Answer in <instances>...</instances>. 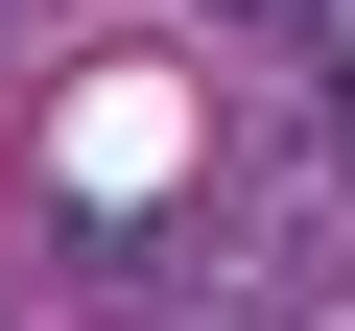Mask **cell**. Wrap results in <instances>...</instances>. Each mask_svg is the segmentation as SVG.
<instances>
[{"instance_id":"1","label":"cell","mask_w":355,"mask_h":331,"mask_svg":"<svg viewBox=\"0 0 355 331\" xmlns=\"http://www.w3.org/2000/svg\"><path fill=\"white\" fill-rule=\"evenodd\" d=\"M237 24H284V0H237Z\"/></svg>"}]
</instances>
